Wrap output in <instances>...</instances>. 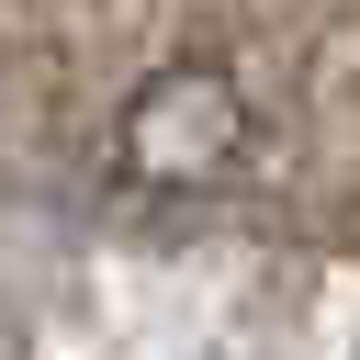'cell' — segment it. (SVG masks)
Here are the masks:
<instances>
[{
  "mask_svg": "<svg viewBox=\"0 0 360 360\" xmlns=\"http://www.w3.org/2000/svg\"><path fill=\"white\" fill-rule=\"evenodd\" d=\"M248 90L225 79V68H158L124 112H112V169L135 180V191H202V180H225L236 158H248Z\"/></svg>",
  "mask_w": 360,
  "mask_h": 360,
  "instance_id": "1",
  "label": "cell"
}]
</instances>
